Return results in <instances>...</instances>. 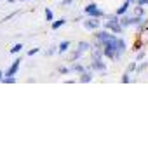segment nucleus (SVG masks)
<instances>
[{
    "mask_svg": "<svg viewBox=\"0 0 148 153\" xmlns=\"http://www.w3.org/2000/svg\"><path fill=\"white\" fill-rule=\"evenodd\" d=\"M105 28L110 30L112 33H115V35H120L122 33V26H120V23H118V16L117 14H112V16H108V21L105 23Z\"/></svg>",
    "mask_w": 148,
    "mask_h": 153,
    "instance_id": "nucleus-1",
    "label": "nucleus"
},
{
    "mask_svg": "<svg viewBox=\"0 0 148 153\" xmlns=\"http://www.w3.org/2000/svg\"><path fill=\"white\" fill-rule=\"evenodd\" d=\"M84 12H86L87 16H91V18H103V16H105V12L99 9L96 4H89L87 7L84 9Z\"/></svg>",
    "mask_w": 148,
    "mask_h": 153,
    "instance_id": "nucleus-2",
    "label": "nucleus"
},
{
    "mask_svg": "<svg viewBox=\"0 0 148 153\" xmlns=\"http://www.w3.org/2000/svg\"><path fill=\"white\" fill-rule=\"evenodd\" d=\"M101 26V21H99V18H89L84 21V28L89 30V31H96V30Z\"/></svg>",
    "mask_w": 148,
    "mask_h": 153,
    "instance_id": "nucleus-3",
    "label": "nucleus"
},
{
    "mask_svg": "<svg viewBox=\"0 0 148 153\" xmlns=\"http://www.w3.org/2000/svg\"><path fill=\"white\" fill-rule=\"evenodd\" d=\"M89 70H92V71H101V73H105V70H106V65L103 63V59H92V65L89 66Z\"/></svg>",
    "mask_w": 148,
    "mask_h": 153,
    "instance_id": "nucleus-4",
    "label": "nucleus"
},
{
    "mask_svg": "<svg viewBox=\"0 0 148 153\" xmlns=\"http://www.w3.org/2000/svg\"><path fill=\"white\" fill-rule=\"evenodd\" d=\"M19 65H21V57H18L12 65H10V68L4 73V76H14L16 73H18V70H19Z\"/></svg>",
    "mask_w": 148,
    "mask_h": 153,
    "instance_id": "nucleus-5",
    "label": "nucleus"
},
{
    "mask_svg": "<svg viewBox=\"0 0 148 153\" xmlns=\"http://www.w3.org/2000/svg\"><path fill=\"white\" fill-rule=\"evenodd\" d=\"M91 56H92V59H101L103 57V49L99 47V45L91 47Z\"/></svg>",
    "mask_w": 148,
    "mask_h": 153,
    "instance_id": "nucleus-6",
    "label": "nucleus"
},
{
    "mask_svg": "<svg viewBox=\"0 0 148 153\" xmlns=\"http://www.w3.org/2000/svg\"><path fill=\"white\" fill-rule=\"evenodd\" d=\"M79 76H80V78H79L80 84H87V82H91V80H92V73H91V71H87V70H86L84 73H80Z\"/></svg>",
    "mask_w": 148,
    "mask_h": 153,
    "instance_id": "nucleus-7",
    "label": "nucleus"
},
{
    "mask_svg": "<svg viewBox=\"0 0 148 153\" xmlns=\"http://www.w3.org/2000/svg\"><path fill=\"white\" fill-rule=\"evenodd\" d=\"M91 47H92V45H91L89 42H79V44H77V51H79L80 54H84V52L91 51Z\"/></svg>",
    "mask_w": 148,
    "mask_h": 153,
    "instance_id": "nucleus-8",
    "label": "nucleus"
},
{
    "mask_svg": "<svg viewBox=\"0 0 148 153\" xmlns=\"http://www.w3.org/2000/svg\"><path fill=\"white\" fill-rule=\"evenodd\" d=\"M129 5H131V2H127V0H126V2H124V4H122V5H120V7L117 9V12H115V14H117V16H122V14H127Z\"/></svg>",
    "mask_w": 148,
    "mask_h": 153,
    "instance_id": "nucleus-9",
    "label": "nucleus"
},
{
    "mask_svg": "<svg viewBox=\"0 0 148 153\" xmlns=\"http://www.w3.org/2000/svg\"><path fill=\"white\" fill-rule=\"evenodd\" d=\"M68 49H70V40H63L58 45V52L59 54H65V52H68Z\"/></svg>",
    "mask_w": 148,
    "mask_h": 153,
    "instance_id": "nucleus-10",
    "label": "nucleus"
},
{
    "mask_svg": "<svg viewBox=\"0 0 148 153\" xmlns=\"http://www.w3.org/2000/svg\"><path fill=\"white\" fill-rule=\"evenodd\" d=\"M70 71H75V73H84V71H86V68L82 66V65H80V63H77V61H73V66L70 68Z\"/></svg>",
    "mask_w": 148,
    "mask_h": 153,
    "instance_id": "nucleus-11",
    "label": "nucleus"
},
{
    "mask_svg": "<svg viewBox=\"0 0 148 153\" xmlns=\"http://www.w3.org/2000/svg\"><path fill=\"white\" fill-rule=\"evenodd\" d=\"M65 23H66V19H65V18L58 19V21H52V30H58V28H61V26H63Z\"/></svg>",
    "mask_w": 148,
    "mask_h": 153,
    "instance_id": "nucleus-12",
    "label": "nucleus"
},
{
    "mask_svg": "<svg viewBox=\"0 0 148 153\" xmlns=\"http://www.w3.org/2000/svg\"><path fill=\"white\" fill-rule=\"evenodd\" d=\"M82 56V54H80L79 51H73V52H71V54H70L68 56V61L70 63H73V61H79V57Z\"/></svg>",
    "mask_w": 148,
    "mask_h": 153,
    "instance_id": "nucleus-13",
    "label": "nucleus"
},
{
    "mask_svg": "<svg viewBox=\"0 0 148 153\" xmlns=\"http://www.w3.org/2000/svg\"><path fill=\"white\" fill-rule=\"evenodd\" d=\"M134 16H138V18H141V16H145V10H143V7H141V5H138V7H134Z\"/></svg>",
    "mask_w": 148,
    "mask_h": 153,
    "instance_id": "nucleus-14",
    "label": "nucleus"
},
{
    "mask_svg": "<svg viewBox=\"0 0 148 153\" xmlns=\"http://www.w3.org/2000/svg\"><path fill=\"white\" fill-rule=\"evenodd\" d=\"M21 49H23V44H16V45H12V49H10V54H18Z\"/></svg>",
    "mask_w": 148,
    "mask_h": 153,
    "instance_id": "nucleus-15",
    "label": "nucleus"
},
{
    "mask_svg": "<svg viewBox=\"0 0 148 153\" xmlns=\"http://www.w3.org/2000/svg\"><path fill=\"white\" fill-rule=\"evenodd\" d=\"M132 71H136V61H131L127 65V73H132Z\"/></svg>",
    "mask_w": 148,
    "mask_h": 153,
    "instance_id": "nucleus-16",
    "label": "nucleus"
},
{
    "mask_svg": "<svg viewBox=\"0 0 148 153\" xmlns=\"http://www.w3.org/2000/svg\"><path fill=\"white\" fill-rule=\"evenodd\" d=\"M0 82H4V84H14V82H16V78H14V76H4Z\"/></svg>",
    "mask_w": 148,
    "mask_h": 153,
    "instance_id": "nucleus-17",
    "label": "nucleus"
},
{
    "mask_svg": "<svg viewBox=\"0 0 148 153\" xmlns=\"http://www.w3.org/2000/svg\"><path fill=\"white\" fill-rule=\"evenodd\" d=\"M52 18H54L52 10H51V9H45V21H52Z\"/></svg>",
    "mask_w": 148,
    "mask_h": 153,
    "instance_id": "nucleus-18",
    "label": "nucleus"
},
{
    "mask_svg": "<svg viewBox=\"0 0 148 153\" xmlns=\"http://www.w3.org/2000/svg\"><path fill=\"white\" fill-rule=\"evenodd\" d=\"M37 52H40V47H33V49H31V51H28L26 54H28V56H35Z\"/></svg>",
    "mask_w": 148,
    "mask_h": 153,
    "instance_id": "nucleus-19",
    "label": "nucleus"
},
{
    "mask_svg": "<svg viewBox=\"0 0 148 153\" xmlns=\"http://www.w3.org/2000/svg\"><path fill=\"white\" fill-rule=\"evenodd\" d=\"M143 57H145V51H136V61H141V59H143Z\"/></svg>",
    "mask_w": 148,
    "mask_h": 153,
    "instance_id": "nucleus-20",
    "label": "nucleus"
},
{
    "mask_svg": "<svg viewBox=\"0 0 148 153\" xmlns=\"http://www.w3.org/2000/svg\"><path fill=\"white\" fill-rule=\"evenodd\" d=\"M56 45H52V47H49V51H47V52H45V56H52V54H54V52H56Z\"/></svg>",
    "mask_w": 148,
    "mask_h": 153,
    "instance_id": "nucleus-21",
    "label": "nucleus"
},
{
    "mask_svg": "<svg viewBox=\"0 0 148 153\" xmlns=\"http://www.w3.org/2000/svg\"><path fill=\"white\" fill-rule=\"evenodd\" d=\"M58 71H59V73H61V75H66V73H68V71H70V68H66V66H61V68H59V70H58Z\"/></svg>",
    "mask_w": 148,
    "mask_h": 153,
    "instance_id": "nucleus-22",
    "label": "nucleus"
},
{
    "mask_svg": "<svg viewBox=\"0 0 148 153\" xmlns=\"http://www.w3.org/2000/svg\"><path fill=\"white\" fill-rule=\"evenodd\" d=\"M129 82H131V76H129V73H126L122 76V84H129Z\"/></svg>",
    "mask_w": 148,
    "mask_h": 153,
    "instance_id": "nucleus-23",
    "label": "nucleus"
},
{
    "mask_svg": "<svg viewBox=\"0 0 148 153\" xmlns=\"http://www.w3.org/2000/svg\"><path fill=\"white\" fill-rule=\"evenodd\" d=\"M131 2L136 5H147V0H131Z\"/></svg>",
    "mask_w": 148,
    "mask_h": 153,
    "instance_id": "nucleus-24",
    "label": "nucleus"
},
{
    "mask_svg": "<svg viewBox=\"0 0 148 153\" xmlns=\"http://www.w3.org/2000/svg\"><path fill=\"white\" fill-rule=\"evenodd\" d=\"M71 2H73V0H63V2H61V4H63V5H70V4H71Z\"/></svg>",
    "mask_w": 148,
    "mask_h": 153,
    "instance_id": "nucleus-25",
    "label": "nucleus"
},
{
    "mask_svg": "<svg viewBox=\"0 0 148 153\" xmlns=\"http://www.w3.org/2000/svg\"><path fill=\"white\" fill-rule=\"evenodd\" d=\"M2 78H4V71H0V80H2Z\"/></svg>",
    "mask_w": 148,
    "mask_h": 153,
    "instance_id": "nucleus-26",
    "label": "nucleus"
},
{
    "mask_svg": "<svg viewBox=\"0 0 148 153\" xmlns=\"http://www.w3.org/2000/svg\"><path fill=\"white\" fill-rule=\"evenodd\" d=\"M147 5H148V0H147Z\"/></svg>",
    "mask_w": 148,
    "mask_h": 153,
    "instance_id": "nucleus-27",
    "label": "nucleus"
},
{
    "mask_svg": "<svg viewBox=\"0 0 148 153\" xmlns=\"http://www.w3.org/2000/svg\"><path fill=\"white\" fill-rule=\"evenodd\" d=\"M23 2H26V0H23Z\"/></svg>",
    "mask_w": 148,
    "mask_h": 153,
    "instance_id": "nucleus-28",
    "label": "nucleus"
}]
</instances>
